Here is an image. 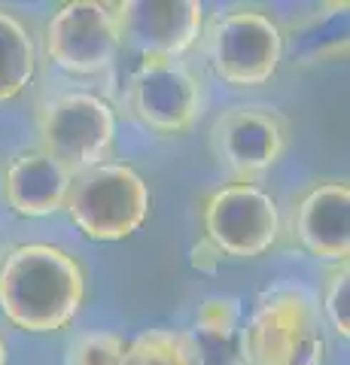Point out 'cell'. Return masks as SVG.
<instances>
[{"instance_id": "8", "label": "cell", "mask_w": 350, "mask_h": 365, "mask_svg": "<svg viewBox=\"0 0 350 365\" xmlns=\"http://www.w3.org/2000/svg\"><path fill=\"white\" fill-rule=\"evenodd\" d=\"M119 37L143 61H174L198 43L205 6L195 0H128L116 4Z\"/></svg>"}, {"instance_id": "19", "label": "cell", "mask_w": 350, "mask_h": 365, "mask_svg": "<svg viewBox=\"0 0 350 365\" xmlns=\"http://www.w3.org/2000/svg\"><path fill=\"white\" fill-rule=\"evenodd\" d=\"M220 262H222V256H220V250L213 247L207 237H201V241L192 247V268L195 271H205V274H213L220 268Z\"/></svg>"}, {"instance_id": "12", "label": "cell", "mask_w": 350, "mask_h": 365, "mask_svg": "<svg viewBox=\"0 0 350 365\" xmlns=\"http://www.w3.org/2000/svg\"><path fill=\"white\" fill-rule=\"evenodd\" d=\"M73 174L67 168H61L43 150H28L6 162L0 192L13 213L25 220H43V216L64 210Z\"/></svg>"}, {"instance_id": "11", "label": "cell", "mask_w": 350, "mask_h": 365, "mask_svg": "<svg viewBox=\"0 0 350 365\" xmlns=\"http://www.w3.org/2000/svg\"><path fill=\"white\" fill-rule=\"evenodd\" d=\"M292 235L304 253L341 265L350 256V186L317 182L292 207Z\"/></svg>"}, {"instance_id": "6", "label": "cell", "mask_w": 350, "mask_h": 365, "mask_svg": "<svg viewBox=\"0 0 350 365\" xmlns=\"http://www.w3.org/2000/svg\"><path fill=\"white\" fill-rule=\"evenodd\" d=\"M284 58V34L259 9H235L210 31V61L222 83L253 88L265 86Z\"/></svg>"}, {"instance_id": "14", "label": "cell", "mask_w": 350, "mask_h": 365, "mask_svg": "<svg viewBox=\"0 0 350 365\" xmlns=\"http://www.w3.org/2000/svg\"><path fill=\"white\" fill-rule=\"evenodd\" d=\"M37 73V52L34 40L21 21L0 9V104L19 98Z\"/></svg>"}, {"instance_id": "3", "label": "cell", "mask_w": 350, "mask_h": 365, "mask_svg": "<svg viewBox=\"0 0 350 365\" xmlns=\"http://www.w3.org/2000/svg\"><path fill=\"white\" fill-rule=\"evenodd\" d=\"M326 338L311 299L296 287H274L244 323V365H323Z\"/></svg>"}, {"instance_id": "13", "label": "cell", "mask_w": 350, "mask_h": 365, "mask_svg": "<svg viewBox=\"0 0 350 365\" xmlns=\"http://www.w3.org/2000/svg\"><path fill=\"white\" fill-rule=\"evenodd\" d=\"M189 365H244V323L235 299H207L183 332Z\"/></svg>"}, {"instance_id": "7", "label": "cell", "mask_w": 350, "mask_h": 365, "mask_svg": "<svg viewBox=\"0 0 350 365\" xmlns=\"http://www.w3.org/2000/svg\"><path fill=\"white\" fill-rule=\"evenodd\" d=\"M43 43L49 61L67 73L92 76L107 71L122 49L116 6L98 0L64 4L49 19Z\"/></svg>"}, {"instance_id": "5", "label": "cell", "mask_w": 350, "mask_h": 365, "mask_svg": "<svg viewBox=\"0 0 350 365\" xmlns=\"http://www.w3.org/2000/svg\"><path fill=\"white\" fill-rule=\"evenodd\" d=\"M205 237L220 256L256 259L280 237V213L274 198L253 182H232L217 189L201 207Z\"/></svg>"}, {"instance_id": "16", "label": "cell", "mask_w": 350, "mask_h": 365, "mask_svg": "<svg viewBox=\"0 0 350 365\" xmlns=\"http://www.w3.org/2000/svg\"><path fill=\"white\" fill-rule=\"evenodd\" d=\"M119 365H189V350L183 332L171 329H150V332L128 341L125 356Z\"/></svg>"}, {"instance_id": "2", "label": "cell", "mask_w": 350, "mask_h": 365, "mask_svg": "<svg viewBox=\"0 0 350 365\" xmlns=\"http://www.w3.org/2000/svg\"><path fill=\"white\" fill-rule=\"evenodd\" d=\"M150 186L128 165H95L76 174L64 210L88 241H128L150 216Z\"/></svg>"}, {"instance_id": "9", "label": "cell", "mask_w": 350, "mask_h": 365, "mask_svg": "<svg viewBox=\"0 0 350 365\" xmlns=\"http://www.w3.org/2000/svg\"><path fill=\"white\" fill-rule=\"evenodd\" d=\"M128 104L143 128L180 137L201 116V83L177 61H140L131 76Z\"/></svg>"}, {"instance_id": "17", "label": "cell", "mask_w": 350, "mask_h": 365, "mask_svg": "<svg viewBox=\"0 0 350 365\" xmlns=\"http://www.w3.org/2000/svg\"><path fill=\"white\" fill-rule=\"evenodd\" d=\"M128 341L116 332H88L67 350V365H119Z\"/></svg>"}, {"instance_id": "1", "label": "cell", "mask_w": 350, "mask_h": 365, "mask_svg": "<svg viewBox=\"0 0 350 365\" xmlns=\"http://www.w3.org/2000/svg\"><path fill=\"white\" fill-rule=\"evenodd\" d=\"M86 304V271L67 250L19 244L0 259V311L21 332H61Z\"/></svg>"}, {"instance_id": "4", "label": "cell", "mask_w": 350, "mask_h": 365, "mask_svg": "<svg viewBox=\"0 0 350 365\" xmlns=\"http://www.w3.org/2000/svg\"><path fill=\"white\" fill-rule=\"evenodd\" d=\"M116 137V116L104 98L67 91L52 98L40 113V146L71 174L104 165Z\"/></svg>"}, {"instance_id": "10", "label": "cell", "mask_w": 350, "mask_h": 365, "mask_svg": "<svg viewBox=\"0 0 350 365\" xmlns=\"http://www.w3.org/2000/svg\"><path fill=\"white\" fill-rule=\"evenodd\" d=\"M289 122L271 107H232L213 119L210 150L238 177L268 170L287 150Z\"/></svg>"}, {"instance_id": "18", "label": "cell", "mask_w": 350, "mask_h": 365, "mask_svg": "<svg viewBox=\"0 0 350 365\" xmlns=\"http://www.w3.org/2000/svg\"><path fill=\"white\" fill-rule=\"evenodd\" d=\"M323 311L329 326L335 329V335L350 338V271H347V262L335 265L326 277V287H323Z\"/></svg>"}, {"instance_id": "15", "label": "cell", "mask_w": 350, "mask_h": 365, "mask_svg": "<svg viewBox=\"0 0 350 365\" xmlns=\"http://www.w3.org/2000/svg\"><path fill=\"white\" fill-rule=\"evenodd\" d=\"M347 55V4H338L335 13L308 19L292 31V58L326 61Z\"/></svg>"}, {"instance_id": "20", "label": "cell", "mask_w": 350, "mask_h": 365, "mask_svg": "<svg viewBox=\"0 0 350 365\" xmlns=\"http://www.w3.org/2000/svg\"><path fill=\"white\" fill-rule=\"evenodd\" d=\"M0 365H6V341L0 338Z\"/></svg>"}]
</instances>
